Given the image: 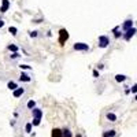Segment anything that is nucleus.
Masks as SVG:
<instances>
[{"label":"nucleus","instance_id":"5701e85b","mask_svg":"<svg viewBox=\"0 0 137 137\" xmlns=\"http://www.w3.org/2000/svg\"><path fill=\"white\" fill-rule=\"evenodd\" d=\"M19 56H21V55H19V54H18V52H14V54H12V55H11V59H18V58H19Z\"/></svg>","mask_w":137,"mask_h":137},{"label":"nucleus","instance_id":"423d86ee","mask_svg":"<svg viewBox=\"0 0 137 137\" xmlns=\"http://www.w3.org/2000/svg\"><path fill=\"white\" fill-rule=\"evenodd\" d=\"M10 8V0H1V6H0V12H7Z\"/></svg>","mask_w":137,"mask_h":137},{"label":"nucleus","instance_id":"f8f14e48","mask_svg":"<svg viewBox=\"0 0 137 137\" xmlns=\"http://www.w3.org/2000/svg\"><path fill=\"white\" fill-rule=\"evenodd\" d=\"M126 78H128V77L123 75V74H116L115 75V81H116V82H125Z\"/></svg>","mask_w":137,"mask_h":137},{"label":"nucleus","instance_id":"9d476101","mask_svg":"<svg viewBox=\"0 0 137 137\" xmlns=\"http://www.w3.org/2000/svg\"><path fill=\"white\" fill-rule=\"evenodd\" d=\"M116 132L114 130V129H111V130H106L103 132V137H115Z\"/></svg>","mask_w":137,"mask_h":137},{"label":"nucleus","instance_id":"bb28decb","mask_svg":"<svg viewBox=\"0 0 137 137\" xmlns=\"http://www.w3.org/2000/svg\"><path fill=\"white\" fill-rule=\"evenodd\" d=\"M103 67H104V66L101 65V63H100V65H97V68H99V70H101V68H103Z\"/></svg>","mask_w":137,"mask_h":137},{"label":"nucleus","instance_id":"c756f323","mask_svg":"<svg viewBox=\"0 0 137 137\" xmlns=\"http://www.w3.org/2000/svg\"><path fill=\"white\" fill-rule=\"evenodd\" d=\"M75 137H82V134H80V133H77V136Z\"/></svg>","mask_w":137,"mask_h":137},{"label":"nucleus","instance_id":"a878e982","mask_svg":"<svg viewBox=\"0 0 137 137\" xmlns=\"http://www.w3.org/2000/svg\"><path fill=\"white\" fill-rule=\"evenodd\" d=\"M132 92V91H130V88H128V89H125V93H126V95H129V93H130Z\"/></svg>","mask_w":137,"mask_h":137},{"label":"nucleus","instance_id":"1a4fd4ad","mask_svg":"<svg viewBox=\"0 0 137 137\" xmlns=\"http://www.w3.org/2000/svg\"><path fill=\"white\" fill-rule=\"evenodd\" d=\"M23 93H25V88H17L12 92V95H14V97H21V96H23Z\"/></svg>","mask_w":137,"mask_h":137},{"label":"nucleus","instance_id":"a211bd4d","mask_svg":"<svg viewBox=\"0 0 137 137\" xmlns=\"http://www.w3.org/2000/svg\"><path fill=\"white\" fill-rule=\"evenodd\" d=\"M32 122H29V123H26L25 125V130H26V133H32Z\"/></svg>","mask_w":137,"mask_h":137},{"label":"nucleus","instance_id":"dca6fc26","mask_svg":"<svg viewBox=\"0 0 137 137\" xmlns=\"http://www.w3.org/2000/svg\"><path fill=\"white\" fill-rule=\"evenodd\" d=\"M26 106H27L29 110H33V108H36V101H34V100H29Z\"/></svg>","mask_w":137,"mask_h":137},{"label":"nucleus","instance_id":"6ab92c4d","mask_svg":"<svg viewBox=\"0 0 137 137\" xmlns=\"http://www.w3.org/2000/svg\"><path fill=\"white\" fill-rule=\"evenodd\" d=\"M40 122H41V119H39V118H33L32 125H33V126H39V125H40Z\"/></svg>","mask_w":137,"mask_h":137},{"label":"nucleus","instance_id":"7ed1b4c3","mask_svg":"<svg viewBox=\"0 0 137 137\" xmlns=\"http://www.w3.org/2000/svg\"><path fill=\"white\" fill-rule=\"evenodd\" d=\"M136 33H137V29H136V27H132V29H129L128 32H125V33H123V40L129 41V40H130L132 37H133L134 34H136Z\"/></svg>","mask_w":137,"mask_h":137},{"label":"nucleus","instance_id":"412c9836","mask_svg":"<svg viewBox=\"0 0 137 137\" xmlns=\"http://www.w3.org/2000/svg\"><path fill=\"white\" fill-rule=\"evenodd\" d=\"M19 67H21L22 70H30V68H32L29 65H19Z\"/></svg>","mask_w":137,"mask_h":137},{"label":"nucleus","instance_id":"aec40b11","mask_svg":"<svg viewBox=\"0 0 137 137\" xmlns=\"http://www.w3.org/2000/svg\"><path fill=\"white\" fill-rule=\"evenodd\" d=\"M8 32L11 33L12 36H15V34H17V32H18V30H17V27L15 26H10V29H8Z\"/></svg>","mask_w":137,"mask_h":137},{"label":"nucleus","instance_id":"f03ea898","mask_svg":"<svg viewBox=\"0 0 137 137\" xmlns=\"http://www.w3.org/2000/svg\"><path fill=\"white\" fill-rule=\"evenodd\" d=\"M67 40H68V32L66 29H60L59 30V43L63 45Z\"/></svg>","mask_w":137,"mask_h":137},{"label":"nucleus","instance_id":"c85d7f7f","mask_svg":"<svg viewBox=\"0 0 137 137\" xmlns=\"http://www.w3.org/2000/svg\"><path fill=\"white\" fill-rule=\"evenodd\" d=\"M3 26H4V22L1 21V19H0V27H3Z\"/></svg>","mask_w":137,"mask_h":137},{"label":"nucleus","instance_id":"b1692460","mask_svg":"<svg viewBox=\"0 0 137 137\" xmlns=\"http://www.w3.org/2000/svg\"><path fill=\"white\" fill-rule=\"evenodd\" d=\"M29 36L30 37H37V32H36V30H33V32L29 33Z\"/></svg>","mask_w":137,"mask_h":137},{"label":"nucleus","instance_id":"39448f33","mask_svg":"<svg viewBox=\"0 0 137 137\" xmlns=\"http://www.w3.org/2000/svg\"><path fill=\"white\" fill-rule=\"evenodd\" d=\"M132 27H133V19H128V21L123 22V25H122L121 29H122L123 32H128V30L132 29Z\"/></svg>","mask_w":137,"mask_h":137},{"label":"nucleus","instance_id":"7c9ffc66","mask_svg":"<svg viewBox=\"0 0 137 137\" xmlns=\"http://www.w3.org/2000/svg\"><path fill=\"white\" fill-rule=\"evenodd\" d=\"M134 100H136V101H137V93H136V96H134Z\"/></svg>","mask_w":137,"mask_h":137},{"label":"nucleus","instance_id":"cd10ccee","mask_svg":"<svg viewBox=\"0 0 137 137\" xmlns=\"http://www.w3.org/2000/svg\"><path fill=\"white\" fill-rule=\"evenodd\" d=\"M10 125H11V126H15V121H10Z\"/></svg>","mask_w":137,"mask_h":137},{"label":"nucleus","instance_id":"2eb2a0df","mask_svg":"<svg viewBox=\"0 0 137 137\" xmlns=\"http://www.w3.org/2000/svg\"><path fill=\"white\" fill-rule=\"evenodd\" d=\"M52 137H63V134H62V130L60 129H54L52 130Z\"/></svg>","mask_w":137,"mask_h":137},{"label":"nucleus","instance_id":"f257e3e1","mask_svg":"<svg viewBox=\"0 0 137 137\" xmlns=\"http://www.w3.org/2000/svg\"><path fill=\"white\" fill-rule=\"evenodd\" d=\"M110 45V37H107V36H99V47L100 48H106V47H108Z\"/></svg>","mask_w":137,"mask_h":137},{"label":"nucleus","instance_id":"f3484780","mask_svg":"<svg viewBox=\"0 0 137 137\" xmlns=\"http://www.w3.org/2000/svg\"><path fill=\"white\" fill-rule=\"evenodd\" d=\"M7 48H8V49L11 51L12 54H14V52H18V47H17V45H15V44H10Z\"/></svg>","mask_w":137,"mask_h":137},{"label":"nucleus","instance_id":"6e6552de","mask_svg":"<svg viewBox=\"0 0 137 137\" xmlns=\"http://www.w3.org/2000/svg\"><path fill=\"white\" fill-rule=\"evenodd\" d=\"M19 81H22V82H30V81H32V78H30L29 74H26V73L22 71L21 75H19Z\"/></svg>","mask_w":137,"mask_h":137},{"label":"nucleus","instance_id":"393cba45","mask_svg":"<svg viewBox=\"0 0 137 137\" xmlns=\"http://www.w3.org/2000/svg\"><path fill=\"white\" fill-rule=\"evenodd\" d=\"M99 75H100V74H99L97 70H93V77H95V78H99Z\"/></svg>","mask_w":137,"mask_h":137},{"label":"nucleus","instance_id":"20e7f679","mask_svg":"<svg viewBox=\"0 0 137 137\" xmlns=\"http://www.w3.org/2000/svg\"><path fill=\"white\" fill-rule=\"evenodd\" d=\"M73 48H74L75 51H89V45L85 44V43H75V44L73 45Z\"/></svg>","mask_w":137,"mask_h":137},{"label":"nucleus","instance_id":"4be33fe9","mask_svg":"<svg viewBox=\"0 0 137 137\" xmlns=\"http://www.w3.org/2000/svg\"><path fill=\"white\" fill-rule=\"evenodd\" d=\"M130 91H132V93H137V84H134L133 87L130 88Z\"/></svg>","mask_w":137,"mask_h":137},{"label":"nucleus","instance_id":"0eeeda50","mask_svg":"<svg viewBox=\"0 0 137 137\" xmlns=\"http://www.w3.org/2000/svg\"><path fill=\"white\" fill-rule=\"evenodd\" d=\"M32 115H33V118L41 119V116H43V110H40V108H33V110H32Z\"/></svg>","mask_w":137,"mask_h":137},{"label":"nucleus","instance_id":"4468645a","mask_svg":"<svg viewBox=\"0 0 137 137\" xmlns=\"http://www.w3.org/2000/svg\"><path fill=\"white\" fill-rule=\"evenodd\" d=\"M62 134H63V137H73V133H71V130L68 128H65L62 130Z\"/></svg>","mask_w":137,"mask_h":137},{"label":"nucleus","instance_id":"9b49d317","mask_svg":"<svg viewBox=\"0 0 137 137\" xmlns=\"http://www.w3.org/2000/svg\"><path fill=\"white\" fill-rule=\"evenodd\" d=\"M106 118H107L110 122H116V115L114 113H107L106 114Z\"/></svg>","mask_w":137,"mask_h":137},{"label":"nucleus","instance_id":"ddd939ff","mask_svg":"<svg viewBox=\"0 0 137 137\" xmlns=\"http://www.w3.org/2000/svg\"><path fill=\"white\" fill-rule=\"evenodd\" d=\"M7 88H8L10 91H12V92H14V91L18 88V85H17V82H14V81H10V82L7 84Z\"/></svg>","mask_w":137,"mask_h":137}]
</instances>
